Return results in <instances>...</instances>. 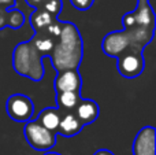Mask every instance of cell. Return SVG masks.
<instances>
[{"instance_id": "18", "label": "cell", "mask_w": 156, "mask_h": 155, "mask_svg": "<svg viewBox=\"0 0 156 155\" xmlns=\"http://www.w3.org/2000/svg\"><path fill=\"white\" fill-rule=\"evenodd\" d=\"M62 27H63V22L62 21H58V19L55 18L54 21H52L51 23H49L48 26L43 30V32H45L47 34H49L51 37L58 38V37H59V34L62 33Z\"/></svg>"}, {"instance_id": "10", "label": "cell", "mask_w": 156, "mask_h": 155, "mask_svg": "<svg viewBox=\"0 0 156 155\" xmlns=\"http://www.w3.org/2000/svg\"><path fill=\"white\" fill-rule=\"evenodd\" d=\"M82 128H83L82 122L78 120L74 113L65 111V113H62V117H60L56 133L62 135V136H65V137H73L80 133V132L82 131Z\"/></svg>"}, {"instance_id": "4", "label": "cell", "mask_w": 156, "mask_h": 155, "mask_svg": "<svg viewBox=\"0 0 156 155\" xmlns=\"http://www.w3.org/2000/svg\"><path fill=\"white\" fill-rule=\"evenodd\" d=\"M144 47L132 43L123 52L118 55V70L126 78L138 77L144 70V58L141 55Z\"/></svg>"}, {"instance_id": "20", "label": "cell", "mask_w": 156, "mask_h": 155, "mask_svg": "<svg viewBox=\"0 0 156 155\" xmlns=\"http://www.w3.org/2000/svg\"><path fill=\"white\" fill-rule=\"evenodd\" d=\"M14 3H15V0H0V13H2V8L4 10L5 7L14 4Z\"/></svg>"}, {"instance_id": "3", "label": "cell", "mask_w": 156, "mask_h": 155, "mask_svg": "<svg viewBox=\"0 0 156 155\" xmlns=\"http://www.w3.org/2000/svg\"><path fill=\"white\" fill-rule=\"evenodd\" d=\"M23 135L30 147L37 151H49L56 144V133L43 126L38 121H27Z\"/></svg>"}, {"instance_id": "1", "label": "cell", "mask_w": 156, "mask_h": 155, "mask_svg": "<svg viewBox=\"0 0 156 155\" xmlns=\"http://www.w3.org/2000/svg\"><path fill=\"white\" fill-rule=\"evenodd\" d=\"M51 60L56 71L80 66L82 60V38L74 23L63 22L62 33L51 51Z\"/></svg>"}, {"instance_id": "23", "label": "cell", "mask_w": 156, "mask_h": 155, "mask_svg": "<svg viewBox=\"0 0 156 155\" xmlns=\"http://www.w3.org/2000/svg\"><path fill=\"white\" fill-rule=\"evenodd\" d=\"M44 155H62V154H59V153H52V151H45V154Z\"/></svg>"}, {"instance_id": "21", "label": "cell", "mask_w": 156, "mask_h": 155, "mask_svg": "<svg viewBox=\"0 0 156 155\" xmlns=\"http://www.w3.org/2000/svg\"><path fill=\"white\" fill-rule=\"evenodd\" d=\"M26 2H27V4L32 5V7L38 8L41 5V3H43V0H26Z\"/></svg>"}, {"instance_id": "8", "label": "cell", "mask_w": 156, "mask_h": 155, "mask_svg": "<svg viewBox=\"0 0 156 155\" xmlns=\"http://www.w3.org/2000/svg\"><path fill=\"white\" fill-rule=\"evenodd\" d=\"M54 85L56 92H65V91L80 92L82 87V78L77 69H67V70L58 71Z\"/></svg>"}, {"instance_id": "17", "label": "cell", "mask_w": 156, "mask_h": 155, "mask_svg": "<svg viewBox=\"0 0 156 155\" xmlns=\"http://www.w3.org/2000/svg\"><path fill=\"white\" fill-rule=\"evenodd\" d=\"M23 23V16H22L21 11L18 10H12L8 13V19H7V25L14 29H18V27L22 26Z\"/></svg>"}, {"instance_id": "11", "label": "cell", "mask_w": 156, "mask_h": 155, "mask_svg": "<svg viewBox=\"0 0 156 155\" xmlns=\"http://www.w3.org/2000/svg\"><path fill=\"white\" fill-rule=\"evenodd\" d=\"M136 26H143L148 29H155V15L149 0H138L137 10L133 11Z\"/></svg>"}, {"instance_id": "22", "label": "cell", "mask_w": 156, "mask_h": 155, "mask_svg": "<svg viewBox=\"0 0 156 155\" xmlns=\"http://www.w3.org/2000/svg\"><path fill=\"white\" fill-rule=\"evenodd\" d=\"M93 155H115V154H114L112 151H110V150H105V148H101V150H97Z\"/></svg>"}, {"instance_id": "7", "label": "cell", "mask_w": 156, "mask_h": 155, "mask_svg": "<svg viewBox=\"0 0 156 155\" xmlns=\"http://www.w3.org/2000/svg\"><path fill=\"white\" fill-rule=\"evenodd\" d=\"M132 43V37H130L129 32L126 29L122 30V32H112L108 33L103 40V51L108 56H118Z\"/></svg>"}, {"instance_id": "6", "label": "cell", "mask_w": 156, "mask_h": 155, "mask_svg": "<svg viewBox=\"0 0 156 155\" xmlns=\"http://www.w3.org/2000/svg\"><path fill=\"white\" fill-rule=\"evenodd\" d=\"M133 155H156V129L145 126L133 142Z\"/></svg>"}, {"instance_id": "9", "label": "cell", "mask_w": 156, "mask_h": 155, "mask_svg": "<svg viewBox=\"0 0 156 155\" xmlns=\"http://www.w3.org/2000/svg\"><path fill=\"white\" fill-rule=\"evenodd\" d=\"M99 104L92 99H81L80 103L74 109V114L77 115V118L82 122V125H89L93 124L99 117Z\"/></svg>"}, {"instance_id": "14", "label": "cell", "mask_w": 156, "mask_h": 155, "mask_svg": "<svg viewBox=\"0 0 156 155\" xmlns=\"http://www.w3.org/2000/svg\"><path fill=\"white\" fill-rule=\"evenodd\" d=\"M54 19H55L54 15H51L44 8L38 7V8H36L34 13L30 16V23H32V27L34 29V32L38 33V32H43Z\"/></svg>"}, {"instance_id": "13", "label": "cell", "mask_w": 156, "mask_h": 155, "mask_svg": "<svg viewBox=\"0 0 156 155\" xmlns=\"http://www.w3.org/2000/svg\"><path fill=\"white\" fill-rule=\"evenodd\" d=\"M81 95L80 92L74 91H65V92H56V104L60 111H73L76 106L80 103Z\"/></svg>"}, {"instance_id": "12", "label": "cell", "mask_w": 156, "mask_h": 155, "mask_svg": "<svg viewBox=\"0 0 156 155\" xmlns=\"http://www.w3.org/2000/svg\"><path fill=\"white\" fill-rule=\"evenodd\" d=\"M62 113L63 111H60L56 107H48V109H44L43 111L38 114L37 121L43 126H45L47 129H49V131L56 133V129H58V125H59Z\"/></svg>"}, {"instance_id": "5", "label": "cell", "mask_w": 156, "mask_h": 155, "mask_svg": "<svg viewBox=\"0 0 156 155\" xmlns=\"http://www.w3.org/2000/svg\"><path fill=\"white\" fill-rule=\"evenodd\" d=\"M7 114L16 122H27L34 111V104L29 96L23 93H14L7 99Z\"/></svg>"}, {"instance_id": "19", "label": "cell", "mask_w": 156, "mask_h": 155, "mask_svg": "<svg viewBox=\"0 0 156 155\" xmlns=\"http://www.w3.org/2000/svg\"><path fill=\"white\" fill-rule=\"evenodd\" d=\"M70 3L73 4L74 8H77V10L86 11V10H89V8L93 5L94 0H70Z\"/></svg>"}, {"instance_id": "2", "label": "cell", "mask_w": 156, "mask_h": 155, "mask_svg": "<svg viewBox=\"0 0 156 155\" xmlns=\"http://www.w3.org/2000/svg\"><path fill=\"white\" fill-rule=\"evenodd\" d=\"M41 60L43 55L34 48L32 40L18 44L14 51L12 65L15 71L21 76L29 77L33 81H40L43 78L44 69Z\"/></svg>"}, {"instance_id": "15", "label": "cell", "mask_w": 156, "mask_h": 155, "mask_svg": "<svg viewBox=\"0 0 156 155\" xmlns=\"http://www.w3.org/2000/svg\"><path fill=\"white\" fill-rule=\"evenodd\" d=\"M32 41H33L34 48L37 49L41 55H45V54H51L56 38L51 37V36L47 34L45 32H38V33H36V36L32 38Z\"/></svg>"}, {"instance_id": "16", "label": "cell", "mask_w": 156, "mask_h": 155, "mask_svg": "<svg viewBox=\"0 0 156 155\" xmlns=\"http://www.w3.org/2000/svg\"><path fill=\"white\" fill-rule=\"evenodd\" d=\"M40 7L44 8L45 11H48L51 15L56 16V15H59L60 11H62L63 2L62 0H43Z\"/></svg>"}]
</instances>
